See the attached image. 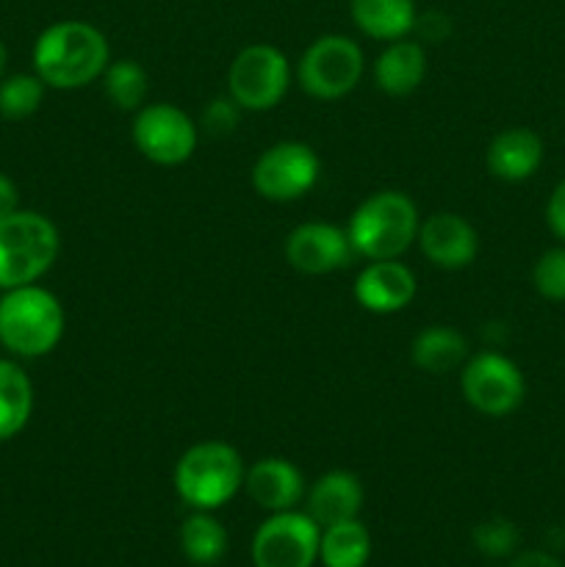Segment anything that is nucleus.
Returning <instances> with one entry per match:
<instances>
[{
	"label": "nucleus",
	"instance_id": "obj_1",
	"mask_svg": "<svg viewBox=\"0 0 565 567\" xmlns=\"http://www.w3.org/2000/svg\"><path fill=\"white\" fill-rule=\"evenodd\" d=\"M109 39L83 20L53 22L33 44V70L44 86L72 92L103 78L111 64Z\"/></svg>",
	"mask_w": 565,
	"mask_h": 567
},
{
	"label": "nucleus",
	"instance_id": "obj_2",
	"mask_svg": "<svg viewBox=\"0 0 565 567\" xmlns=\"http://www.w3.org/2000/svg\"><path fill=\"white\" fill-rule=\"evenodd\" d=\"M66 316L42 286L9 288L0 297V343L17 358H44L64 338Z\"/></svg>",
	"mask_w": 565,
	"mask_h": 567
},
{
	"label": "nucleus",
	"instance_id": "obj_3",
	"mask_svg": "<svg viewBox=\"0 0 565 567\" xmlns=\"http://www.w3.org/2000/svg\"><path fill=\"white\" fill-rule=\"evenodd\" d=\"M419 208L404 192H377L349 216L347 236L355 255L391 260L410 249L419 236Z\"/></svg>",
	"mask_w": 565,
	"mask_h": 567
},
{
	"label": "nucleus",
	"instance_id": "obj_4",
	"mask_svg": "<svg viewBox=\"0 0 565 567\" xmlns=\"http://www.w3.org/2000/svg\"><path fill=\"white\" fill-rule=\"evenodd\" d=\"M244 460L225 441L194 443L175 465V491L192 509H219L244 487Z\"/></svg>",
	"mask_w": 565,
	"mask_h": 567
},
{
	"label": "nucleus",
	"instance_id": "obj_5",
	"mask_svg": "<svg viewBox=\"0 0 565 567\" xmlns=\"http://www.w3.org/2000/svg\"><path fill=\"white\" fill-rule=\"evenodd\" d=\"M59 249V230L48 216L20 208L3 216L0 219V291L37 282L55 264Z\"/></svg>",
	"mask_w": 565,
	"mask_h": 567
},
{
	"label": "nucleus",
	"instance_id": "obj_6",
	"mask_svg": "<svg viewBox=\"0 0 565 567\" xmlns=\"http://www.w3.org/2000/svg\"><path fill=\"white\" fill-rule=\"evenodd\" d=\"M299 86L316 100H338L363 78V50L343 33L314 39L297 64Z\"/></svg>",
	"mask_w": 565,
	"mask_h": 567
},
{
	"label": "nucleus",
	"instance_id": "obj_7",
	"mask_svg": "<svg viewBox=\"0 0 565 567\" xmlns=\"http://www.w3.org/2000/svg\"><path fill=\"white\" fill-rule=\"evenodd\" d=\"M291 66L275 44H247L227 70V92L242 111H271L288 92Z\"/></svg>",
	"mask_w": 565,
	"mask_h": 567
},
{
	"label": "nucleus",
	"instance_id": "obj_8",
	"mask_svg": "<svg viewBox=\"0 0 565 567\" xmlns=\"http://www.w3.org/2000/svg\"><path fill=\"white\" fill-rule=\"evenodd\" d=\"M321 526L308 513H271L253 537L255 567H314L319 559Z\"/></svg>",
	"mask_w": 565,
	"mask_h": 567
},
{
	"label": "nucleus",
	"instance_id": "obj_9",
	"mask_svg": "<svg viewBox=\"0 0 565 567\" xmlns=\"http://www.w3.org/2000/svg\"><path fill=\"white\" fill-rule=\"evenodd\" d=\"M460 388L463 396L476 413L504 419L524 402V374L510 358L496 352H480L465 360L460 371Z\"/></svg>",
	"mask_w": 565,
	"mask_h": 567
},
{
	"label": "nucleus",
	"instance_id": "obj_10",
	"mask_svg": "<svg viewBox=\"0 0 565 567\" xmlns=\"http://www.w3.org/2000/svg\"><path fill=\"white\" fill-rule=\"evenodd\" d=\"M133 144L158 166H177L197 150V125L172 103H144L133 116Z\"/></svg>",
	"mask_w": 565,
	"mask_h": 567
},
{
	"label": "nucleus",
	"instance_id": "obj_11",
	"mask_svg": "<svg viewBox=\"0 0 565 567\" xmlns=\"http://www.w3.org/2000/svg\"><path fill=\"white\" fill-rule=\"evenodd\" d=\"M319 155L302 142H277L253 164V188L269 203H294L319 181Z\"/></svg>",
	"mask_w": 565,
	"mask_h": 567
},
{
	"label": "nucleus",
	"instance_id": "obj_12",
	"mask_svg": "<svg viewBox=\"0 0 565 567\" xmlns=\"http://www.w3.org/2000/svg\"><path fill=\"white\" fill-rule=\"evenodd\" d=\"M355 255L347 230L327 221H305L286 238V260L302 275H330Z\"/></svg>",
	"mask_w": 565,
	"mask_h": 567
},
{
	"label": "nucleus",
	"instance_id": "obj_13",
	"mask_svg": "<svg viewBox=\"0 0 565 567\" xmlns=\"http://www.w3.org/2000/svg\"><path fill=\"white\" fill-rule=\"evenodd\" d=\"M415 241L432 266L449 271L471 266L480 252V236L471 221L458 214H449V210L432 214L430 219L421 221Z\"/></svg>",
	"mask_w": 565,
	"mask_h": 567
},
{
	"label": "nucleus",
	"instance_id": "obj_14",
	"mask_svg": "<svg viewBox=\"0 0 565 567\" xmlns=\"http://www.w3.org/2000/svg\"><path fill=\"white\" fill-rule=\"evenodd\" d=\"M355 299L363 310L377 316L399 313L413 302L415 291V275L410 266H404L399 258L391 260H371L355 280Z\"/></svg>",
	"mask_w": 565,
	"mask_h": 567
},
{
	"label": "nucleus",
	"instance_id": "obj_15",
	"mask_svg": "<svg viewBox=\"0 0 565 567\" xmlns=\"http://www.w3.org/2000/svg\"><path fill=\"white\" fill-rule=\"evenodd\" d=\"M244 487L258 507L269 513L294 509L305 496V480L291 460L266 457L249 465L244 474Z\"/></svg>",
	"mask_w": 565,
	"mask_h": 567
},
{
	"label": "nucleus",
	"instance_id": "obj_16",
	"mask_svg": "<svg viewBox=\"0 0 565 567\" xmlns=\"http://www.w3.org/2000/svg\"><path fill=\"white\" fill-rule=\"evenodd\" d=\"M485 164L493 177L507 183H521L535 175L543 164V142L530 127H510L491 142Z\"/></svg>",
	"mask_w": 565,
	"mask_h": 567
},
{
	"label": "nucleus",
	"instance_id": "obj_17",
	"mask_svg": "<svg viewBox=\"0 0 565 567\" xmlns=\"http://www.w3.org/2000/svg\"><path fill=\"white\" fill-rule=\"evenodd\" d=\"M360 507H363V485L349 471H330L319 476L308 491V515L321 529L358 518Z\"/></svg>",
	"mask_w": 565,
	"mask_h": 567
},
{
	"label": "nucleus",
	"instance_id": "obj_18",
	"mask_svg": "<svg viewBox=\"0 0 565 567\" xmlns=\"http://www.w3.org/2000/svg\"><path fill=\"white\" fill-rule=\"evenodd\" d=\"M427 75V55L419 42L397 39L374 61V81L391 97H404L421 86Z\"/></svg>",
	"mask_w": 565,
	"mask_h": 567
},
{
	"label": "nucleus",
	"instance_id": "obj_19",
	"mask_svg": "<svg viewBox=\"0 0 565 567\" xmlns=\"http://www.w3.org/2000/svg\"><path fill=\"white\" fill-rule=\"evenodd\" d=\"M349 14L366 37L380 42L404 39L419 22L413 0H349Z\"/></svg>",
	"mask_w": 565,
	"mask_h": 567
},
{
	"label": "nucleus",
	"instance_id": "obj_20",
	"mask_svg": "<svg viewBox=\"0 0 565 567\" xmlns=\"http://www.w3.org/2000/svg\"><path fill=\"white\" fill-rule=\"evenodd\" d=\"M465 358H469V341L452 327H427L410 347V360L427 374H449L465 363Z\"/></svg>",
	"mask_w": 565,
	"mask_h": 567
},
{
	"label": "nucleus",
	"instance_id": "obj_21",
	"mask_svg": "<svg viewBox=\"0 0 565 567\" xmlns=\"http://www.w3.org/2000/svg\"><path fill=\"white\" fill-rule=\"evenodd\" d=\"M33 410V385L11 360H0V443L25 430Z\"/></svg>",
	"mask_w": 565,
	"mask_h": 567
},
{
	"label": "nucleus",
	"instance_id": "obj_22",
	"mask_svg": "<svg viewBox=\"0 0 565 567\" xmlns=\"http://www.w3.org/2000/svg\"><path fill=\"white\" fill-rule=\"evenodd\" d=\"M371 557V535L358 518L321 529L319 563L325 567H366Z\"/></svg>",
	"mask_w": 565,
	"mask_h": 567
},
{
	"label": "nucleus",
	"instance_id": "obj_23",
	"mask_svg": "<svg viewBox=\"0 0 565 567\" xmlns=\"http://www.w3.org/2000/svg\"><path fill=\"white\" fill-rule=\"evenodd\" d=\"M181 548L192 565H219L227 554L225 526L205 509H194V515H188L181 526Z\"/></svg>",
	"mask_w": 565,
	"mask_h": 567
},
{
	"label": "nucleus",
	"instance_id": "obj_24",
	"mask_svg": "<svg viewBox=\"0 0 565 567\" xmlns=\"http://www.w3.org/2000/svg\"><path fill=\"white\" fill-rule=\"evenodd\" d=\"M103 89L105 97H109L120 111H138L147 103V70L133 59L111 61L103 72Z\"/></svg>",
	"mask_w": 565,
	"mask_h": 567
},
{
	"label": "nucleus",
	"instance_id": "obj_25",
	"mask_svg": "<svg viewBox=\"0 0 565 567\" xmlns=\"http://www.w3.org/2000/svg\"><path fill=\"white\" fill-rule=\"evenodd\" d=\"M44 100V83L39 75H11L0 81V116L6 120H25L37 114Z\"/></svg>",
	"mask_w": 565,
	"mask_h": 567
},
{
	"label": "nucleus",
	"instance_id": "obj_26",
	"mask_svg": "<svg viewBox=\"0 0 565 567\" xmlns=\"http://www.w3.org/2000/svg\"><path fill=\"white\" fill-rule=\"evenodd\" d=\"M471 540H474V548L480 554H485L491 559H502L510 557L515 551V546H518V529L507 518H487L474 526Z\"/></svg>",
	"mask_w": 565,
	"mask_h": 567
},
{
	"label": "nucleus",
	"instance_id": "obj_27",
	"mask_svg": "<svg viewBox=\"0 0 565 567\" xmlns=\"http://www.w3.org/2000/svg\"><path fill=\"white\" fill-rule=\"evenodd\" d=\"M532 280H535L541 297L552 299V302H565V247L543 252L532 271Z\"/></svg>",
	"mask_w": 565,
	"mask_h": 567
},
{
	"label": "nucleus",
	"instance_id": "obj_28",
	"mask_svg": "<svg viewBox=\"0 0 565 567\" xmlns=\"http://www.w3.org/2000/svg\"><path fill=\"white\" fill-rule=\"evenodd\" d=\"M238 111L242 109H238L230 97L214 100V103H208V109H205L203 127L208 133H214V136H225V133H230L233 127H236Z\"/></svg>",
	"mask_w": 565,
	"mask_h": 567
},
{
	"label": "nucleus",
	"instance_id": "obj_29",
	"mask_svg": "<svg viewBox=\"0 0 565 567\" xmlns=\"http://www.w3.org/2000/svg\"><path fill=\"white\" fill-rule=\"evenodd\" d=\"M546 221L548 227H552L554 236L565 241V181L559 183V186L552 192V197H548Z\"/></svg>",
	"mask_w": 565,
	"mask_h": 567
},
{
	"label": "nucleus",
	"instance_id": "obj_30",
	"mask_svg": "<svg viewBox=\"0 0 565 567\" xmlns=\"http://www.w3.org/2000/svg\"><path fill=\"white\" fill-rule=\"evenodd\" d=\"M17 205H20V194H17V186L6 175H0V219L9 214H14Z\"/></svg>",
	"mask_w": 565,
	"mask_h": 567
},
{
	"label": "nucleus",
	"instance_id": "obj_31",
	"mask_svg": "<svg viewBox=\"0 0 565 567\" xmlns=\"http://www.w3.org/2000/svg\"><path fill=\"white\" fill-rule=\"evenodd\" d=\"M510 567H563L559 559H554L546 551H524L510 563Z\"/></svg>",
	"mask_w": 565,
	"mask_h": 567
},
{
	"label": "nucleus",
	"instance_id": "obj_32",
	"mask_svg": "<svg viewBox=\"0 0 565 567\" xmlns=\"http://www.w3.org/2000/svg\"><path fill=\"white\" fill-rule=\"evenodd\" d=\"M6 64H9V50H6V44L0 42V81H3V72H6Z\"/></svg>",
	"mask_w": 565,
	"mask_h": 567
}]
</instances>
